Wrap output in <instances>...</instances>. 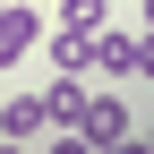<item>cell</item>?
<instances>
[{
  "label": "cell",
  "instance_id": "7a4b0ae2",
  "mask_svg": "<svg viewBox=\"0 0 154 154\" xmlns=\"http://www.w3.org/2000/svg\"><path fill=\"white\" fill-rule=\"evenodd\" d=\"M146 69V26H103L94 34V77L103 86H120V77Z\"/></svg>",
  "mask_w": 154,
  "mask_h": 154
},
{
  "label": "cell",
  "instance_id": "30bf717a",
  "mask_svg": "<svg viewBox=\"0 0 154 154\" xmlns=\"http://www.w3.org/2000/svg\"><path fill=\"white\" fill-rule=\"evenodd\" d=\"M137 26H146V34H154V0H137Z\"/></svg>",
  "mask_w": 154,
  "mask_h": 154
},
{
  "label": "cell",
  "instance_id": "ba28073f",
  "mask_svg": "<svg viewBox=\"0 0 154 154\" xmlns=\"http://www.w3.org/2000/svg\"><path fill=\"white\" fill-rule=\"evenodd\" d=\"M43 154H94V146L77 137V128H51V137H43Z\"/></svg>",
  "mask_w": 154,
  "mask_h": 154
},
{
  "label": "cell",
  "instance_id": "3957f363",
  "mask_svg": "<svg viewBox=\"0 0 154 154\" xmlns=\"http://www.w3.org/2000/svg\"><path fill=\"white\" fill-rule=\"evenodd\" d=\"M128 128H137V120H128V103H120V94L103 86V94H94V103H86V120H77V137H86L94 154H103V146H120Z\"/></svg>",
  "mask_w": 154,
  "mask_h": 154
},
{
  "label": "cell",
  "instance_id": "9c48e42d",
  "mask_svg": "<svg viewBox=\"0 0 154 154\" xmlns=\"http://www.w3.org/2000/svg\"><path fill=\"white\" fill-rule=\"evenodd\" d=\"M103 154H154V146L137 137V128H128V137H120V146H103Z\"/></svg>",
  "mask_w": 154,
  "mask_h": 154
},
{
  "label": "cell",
  "instance_id": "277c9868",
  "mask_svg": "<svg viewBox=\"0 0 154 154\" xmlns=\"http://www.w3.org/2000/svg\"><path fill=\"white\" fill-rule=\"evenodd\" d=\"M0 137H17V146H43L51 137V120H43V94H0Z\"/></svg>",
  "mask_w": 154,
  "mask_h": 154
},
{
  "label": "cell",
  "instance_id": "52a82bcc",
  "mask_svg": "<svg viewBox=\"0 0 154 154\" xmlns=\"http://www.w3.org/2000/svg\"><path fill=\"white\" fill-rule=\"evenodd\" d=\"M60 26H77V34H103V26H111V0H60Z\"/></svg>",
  "mask_w": 154,
  "mask_h": 154
},
{
  "label": "cell",
  "instance_id": "8992f818",
  "mask_svg": "<svg viewBox=\"0 0 154 154\" xmlns=\"http://www.w3.org/2000/svg\"><path fill=\"white\" fill-rule=\"evenodd\" d=\"M43 60L69 69V77H94V34H77V26H43Z\"/></svg>",
  "mask_w": 154,
  "mask_h": 154
},
{
  "label": "cell",
  "instance_id": "5b68a950",
  "mask_svg": "<svg viewBox=\"0 0 154 154\" xmlns=\"http://www.w3.org/2000/svg\"><path fill=\"white\" fill-rule=\"evenodd\" d=\"M86 103H94V86H86V77L51 69V86H43V120H51V128H77V120H86Z\"/></svg>",
  "mask_w": 154,
  "mask_h": 154
},
{
  "label": "cell",
  "instance_id": "6da1fadb",
  "mask_svg": "<svg viewBox=\"0 0 154 154\" xmlns=\"http://www.w3.org/2000/svg\"><path fill=\"white\" fill-rule=\"evenodd\" d=\"M43 51V9L34 0H0V69H26Z\"/></svg>",
  "mask_w": 154,
  "mask_h": 154
},
{
  "label": "cell",
  "instance_id": "7c38bea8",
  "mask_svg": "<svg viewBox=\"0 0 154 154\" xmlns=\"http://www.w3.org/2000/svg\"><path fill=\"white\" fill-rule=\"evenodd\" d=\"M137 137H146V146H154V128H137Z\"/></svg>",
  "mask_w": 154,
  "mask_h": 154
},
{
  "label": "cell",
  "instance_id": "8fae6325",
  "mask_svg": "<svg viewBox=\"0 0 154 154\" xmlns=\"http://www.w3.org/2000/svg\"><path fill=\"white\" fill-rule=\"evenodd\" d=\"M0 154H34V146H17V137H0Z\"/></svg>",
  "mask_w": 154,
  "mask_h": 154
}]
</instances>
